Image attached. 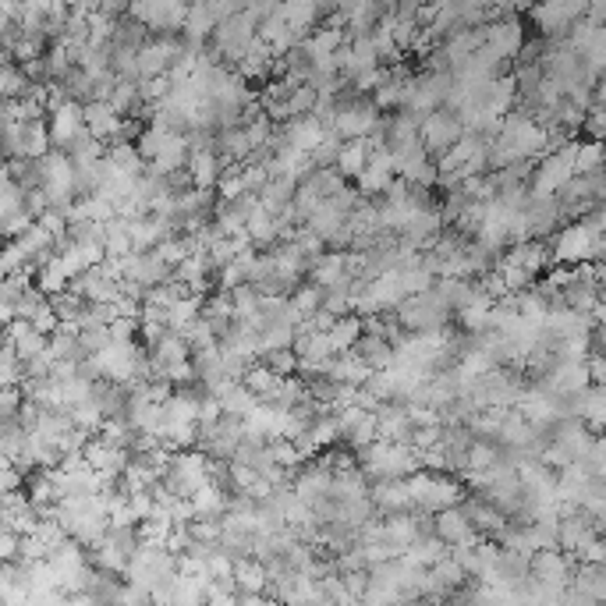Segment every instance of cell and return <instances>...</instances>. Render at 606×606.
Masks as SVG:
<instances>
[{"mask_svg": "<svg viewBox=\"0 0 606 606\" xmlns=\"http://www.w3.org/2000/svg\"><path fill=\"white\" fill-rule=\"evenodd\" d=\"M436 539H443L447 546H475V543H486L479 539V532L472 529V521L465 518V511L451 507V511H440L436 514Z\"/></svg>", "mask_w": 606, "mask_h": 606, "instance_id": "19", "label": "cell"}, {"mask_svg": "<svg viewBox=\"0 0 606 606\" xmlns=\"http://www.w3.org/2000/svg\"><path fill=\"white\" fill-rule=\"evenodd\" d=\"M25 199H29V192H25L18 181H8V185H4V220L25 213Z\"/></svg>", "mask_w": 606, "mask_h": 606, "instance_id": "43", "label": "cell"}, {"mask_svg": "<svg viewBox=\"0 0 606 606\" xmlns=\"http://www.w3.org/2000/svg\"><path fill=\"white\" fill-rule=\"evenodd\" d=\"M280 132H284V142H288V146H295L298 153H305V156H316V149L323 146V139H327V128L319 125L316 117H295V121H288Z\"/></svg>", "mask_w": 606, "mask_h": 606, "instance_id": "22", "label": "cell"}, {"mask_svg": "<svg viewBox=\"0 0 606 606\" xmlns=\"http://www.w3.org/2000/svg\"><path fill=\"white\" fill-rule=\"evenodd\" d=\"M309 284H316L323 295H327V291H337V288H348V284H355V280H351V273H348V252H327V256L312 266Z\"/></svg>", "mask_w": 606, "mask_h": 606, "instance_id": "18", "label": "cell"}, {"mask_svg": "<svg viewBox=\"0 0 606 606\" xmlns=\"http://www.w3.org/2000/svg\"><path fill=\"white\" fill-rule=\"evenodd\" d=\"M596 103L599 107H606V75L599 78V86H596Z\"/></svg>", "mask_w": 606, "mask_h": 606, "instance_id": "44", "label": "cell"}, {"mask_svg": "<svg viewBox=\"0 0 606 606\" xmlns=\"http://www.w3.org/2000/svg\"><path fill=\"white\" fill-rule=\"evenodd\" d=\"M585 15H589L585 4H543V8H532V18L550 39H568L575 32V25L585 22Z\"/></svg>", "mask_w": 606, "mask_h": 606, "instance_id": "13", "label": "cell"}, {"mask_svg": "<svg viewBox=\"0 0 606 606\" xmlns=\"http://www.w3.org/2000/svg\"><path fill=\"white\" fill-rule=\"evenodd\" d=\"M82 103H64L61 110H54V114L47 117V125H50V139H54V149H61V153H68L71 146H75L82 135L86 132V114H82Z\"/></svg>", "mask_w": 606, "mask_h": 606, "instance_id": "14", "label": "cell"}, {"mask_svg": "<svg viewBox=\"0 0 606 606\" xmlns=\"http://www.w3.org/2000/svg\"><path fill=\"white\" fill-rule=\"evenodd\" d=\"M110 107L117 110V114H142V93H139V82H117L114 96H110Z\"/></svg>", "mask_w": 606, "mask_h": 606, "instance_id": "37", "label": "cell"}, {"mask_svg": "<svg viewBox=\"0 0 606 606\" xmlns=\"http://www.w3.org/2000/svg\"><path fill=\"white\" fill-rule=\"evenodd\" d=\"M245 387H249L252 394H256L259 401H263L266 394H273V390L280 387V376H273L270 369L263 366V362H256V366L249 369V376H245Z\"/></svg>", "mask_w": 606, "mask_h": 606, "instance_id": "41", "label": "cell"}, {"mask_svg": "<svg viewBox=\"0 0 606 606\" xmlns=\"http://www.w3.org/2000/svg\"><path fill=\"white\" fill-rule=\"evenodd\" d=\"M4 341H8L11 348L18 351V358H22V362H29V358H36V355H43V351L50 348V337H43L36 327H32V323H25V319L11 323V327H8V337H4Z\"/></svg>", "mask_w": 606, "mask_h": 606, "instance_id": "27", "label": "cell"}, {"mask_svg": "<svg viewBox=\"0 0 606 606\" xmlns=\"http://www.w3.org/2000/svg\"><path fill=\"white\" fill-rule=\"evenodd\" d=\"M234 585H238V596H266L270 592V571L256 557L234 560Z\"/></svg>", "mask_w": 606, "mask_h": 606, "instance_id": "25", "label": "cell"}, {"mask_svg": "<svg viewBox=\"0 0 606 606\" xmlns=\"http://www.w3.org/2000/svg\"><path fill=\"white\" fill-rule=\"evenodd\" d=\"M486 50H490L500 64L518 61L521 57V50H525V29H521V22L514 18L511 8H507L504 18L486 25Z\"/></svg>", "mask_w": 606, "mask_h": 606, "instance_id": "11", "label": "cell"}, {"mask_svg": "<svg viewBox=\"0 0 606 606\" xmlns=\"http://www.w3.org/2000/svg\"><path fill=\"white\" fill-rule=\"evenodd\" d=\"M263 366L270 369L273 376H280V380H291V376H298V355H295V348H288V351H270V355H263Z\"/></svg>", "mask_w": 606, "mask_h": 606, "instance_id": "38", "label": "cell"}, {"mask_svg": "<svg viewBox=\"0 0 606 606\" xmlns=\"http://www.w3.org/2000/svg\"><path fill=\"white\" fill-rule=\"evenodd\" d=\"M451 557V546L443 543V539H436V536H429V539H419V543H412L408 550H404V564H412V568H436L440 560H447Z\"/></svg>", "mask_w": 606, "mask_h": 606, "instance_id": "31", "label": "cell"}, {"mask_svg": "<svg viewBox=\"0 0 606 606\" xmlns=\"http://www.w3.org/2000/svg\"><path fill=\"white\" fill-rule=\"evenodd\" d=\"M107 160L117 167V171L132 174V178H142V174L149 171V164L142 160L139 146L135 142H121V146H107Z\"/></svg>", "mask_w": 606, "mask_h": 606, "instance_id": "35", "label": "cell"}, {"mask_svg": "<svg viewBox=\"0 0 606 606\" xmlns=\"http://www.w3.org/2000/svg\"><path fill=\"white\" fill-rule=\"evenodd\" d=\"M575 153H578V142H568V146H560V149H553V153L539 156L536 174H532V195L557 199V195L578 178V174H575Z\"/></svg>", "mask_w": 606, "mask_h": 606, "instance_id": "6", "label": "cell"}, {"mask_svg": "<svg viewBox=\"0 0 606 606\" xmlns=\"http://www.w3.org/2000/svg\"><path fill=\"white\" fill-rule=\"evenodd\" d=\"M71 295L86 298L89 305H117L121 302V284L103 266H96V270L71 280Z\"/></svg>", "mask_w": 606, "mask_h": 606, "instance_id": "15", "label": "cell"}, {"mask_svg": "<svg viewBox=\"0 0 606 606\" xmlns=\"http://www.w3.org/2000/svg\"><path fill=\"white\" fill-rule=\"evenodd\" d=\"M213 397L224 404V415H234V419H249L259 404H263L249 387H245V383H234V380L220 383V387L213 390Z\"/></svg>", "mask_w": 606, "mask_h": 606, "instance_id": "24", "label": "cell"}, {"mask_svg": "<svg viewBox=\"0 0 606 606\" xmlns=\"http://www.w3.org/2000/svg\"><path fill=\"white\" fill-rule=\"evenodd\" d=\"M277 68V57H273V50L266 47L263 39L256 36V43L249 47V54H245V61L238 64V75L245 78V82H259V78H266L270 71Z\"/></svg>", "mask_w": 606, "mask_h": 606, "instance_id": "32", "label": "cell"}, {"mask_svg": "<svg viewBox=\"0 0 606 606\" xmlns=\"http://www.w3.org/2000/svg\"><path fill=\"white\" fill-rule=\"evenodd\" d=\"M358 468L369 475V482H397V479H412L415 472H422L419 451L408 447V443H387L376 440L373 447L358 451Z\"/></svg>", "mask_w": 606, "mask_h": 606, "instance_id": "1", "label": "cell"}, {"mask_svg": "<svg viewBox=\"0 0 606 606\" xmlns=\"http://www.w3.org/2000/svg\"><path fill=\"white\" fill-rule=\"evenodd\" d=\"M553 263V249L546 245V241H521V245H511V249L504 252V263L500 266H518V270H525L529 277H536V273H543L546 266Z\"/></svg>", "mask_w": 606, "mask_h": 606, "instance_id": "20", "label": "cell"}, {"mask_svg": "<svg viewBox=\"0 0 606 606\" xmlns=\"http://www.w3.org/2000/svg\"><path fill=\"white\" fill-rule=\"evenodd\" d=\"M295 195H298V181L291 178H270V185L259 192V206H263L270 217H280L295 206Z\"/></svg>", "mask_w": 606, "mask_h": 606, "instance_id": "29", "label": "cell"}, {"mask_svg": "<svg viewBox=\"0 0 606 606\" xmlns=\"http://www.w3.org/2000/svg\"><path fill=\"white\" fill-rule=\"evenodd\" d=\"M316 103H319V93H316V89H312V86H298V89H295V96H291V100H288L291 117H312Z\"/></svg>", "mask_w": 606, "mask_h": 606, "instance_id": "42", "label": "cell"}, {"mask_svg": "<svg viewBox=\"0 0 606 606\" xmlns=\"http://www.w3.org/2000/svg\"><path fill=\"white\" fill-rule=\"evenodd\" d=\"M78 341H82V348H86V355H89V358L103 355V351H107L110 344H114V334H110V323H96V327L82 330V334H78Z\"/></svg>", "mask_w": 606, "mask_h": 606, "instance_id": "39", "label": "cell"}, {"mask_svg": "<svg viewBox=\"0 0 606 606\" xmlns=\"http://www.w3.org/2000/svg\"><path fill=\"white\" fill-rule=\"evenodd\" d=\"M36 288L43 291L47 298H57L64 295V291H71V273L68 266L61 263V256H47V259H39V273H36Z\"/></svg>", "mask_w": 606, "mask_h": 606, "instance_id": "28", "label": "cell"}, {"mask_svg": "<svg viewBox=\"0 0 606 606\" xmlns=\"http://www.w3.org/2000/svg\"><path fill=\"white\" fill-rule=\"evenodd\" d=\"M174 606H181V603H174Z\"/></svg>", "mask_w": 606, "mask_h": 606, "instance_id": "45", "label": "cell"}, {"mask_svg": "<svg viewBox=\"0 0 606 606\" xmlns=\"http://www.w3.org/2000/svg\"><path fill=\"white\" fill-rule=\"evenodd\" d=\"M369 500H373V507H376V514H380V518H394V514H415V500H412V490H408V479L373 482Z\"/></svg>", "mask_w": 606, "mask_h": 606, "instance_id": "16", "label": "cell"}, {"mask_svg": "<svg viewBox=\"0 0 606 606\" xmlns=\"http://www.w3.org/2000/svg\"><path fill=\"white\" fill-rule=\"evenodd\" d=\"M408 490H412V500H415V514H433V518L465 500V490H461V482L454 479V475L426 472V468L408 479Z\"/></svg>", "mask_w": 606, "mask_h": 606, "instance_id": "2", "label": "cell"}, {"mask_svg": "<svg viewBox=\"0 0 606 606\" xmlns=\"http://www.w3.org/2000/svg\"><path fill=\"white\" fill-rule=\"evenodd\" d=\"M575 571H578V557L564 550H543L532 557V582L546 585V589H557V592H568L571 582H575Z\"/></svg>", "mask_w": 606, "mask_h": 606, "instance_id": "10", "label": "cell"}, {"mask_svg": "<svg viewBox=\"0 0 606 606\" xmlns=\"http://www.w3.org/2000/svg\"><path fill=\"white\" fill-rule=\"evenodd\" d=\"M39 188L47 192L50 206L61 213H68L75 206V164H71V156L54 149L50 156L39 160Z\"/></svg>", "mask_w": 606, "mask_h": 606, "instance_id": "7", "label": "cell"}, {"mask_svg": "<svg viewBox=\"0 0 606 606\" xmlns=\"http://www.w3.org/2000/svg\"><path fill=\"white\" fill-rule=\"evenodd\" d=\"M362 334H366V323H362V316H344L334 323V330H330V348H334V358L341 355H351V351L358 348V341H362Z\"/></svg>", "mask_w": 606, "mask_h": 606, "instance_id": "33", "label": "cell"}, {"mask_svg": "<svg viewBox=\"0 0 606 606\" xmlns=\"http://www.w3.org/2000/svg\"><path fill=\"white\" fill-rule=\"evenodd\" d=\"M213 482V458L202 451H181L174 454L171 468L164 475V486L174 493L178 500H192L202 486Z\"/></svg>", "mask_w": 606, "mask_h": 606, "instance_id": "5", "label": "cell"}, {"mask_svg": "<svg viewBox=\"0 0 606 606\" xmlns=\"http://www.w3.org/2000/svg\"><path fill=\"white\" fill-rule=\"evenodd\" d=\"M291 490H295L298 500H305L309 507H316L319 500H327L330 490H334V468L323 465V461H309L305 468H298L295 479H291Z\"/></svg>", "mask_w": 606, "mask_h": 606, "instance_id": "12", "label": "cell"}, {"mask_svg": "<svg viewBox=\"0 0 606 606\" xmlns=\"http://www.w3.org/2000/svg\"><path fill=\"white\" fill-rule=\"evenodd\" d=\"M224 171L227 164L220 160L217 149H199V153H192V160H188V174H192L195 188H202V192H217Z\"/></svg>", "mask_w": 606, "mask_h": 606, "instance_id": "23", "label": "cell"}, {"mask_svg": "<svg viewBox=\"0 0 606 606\" xmlns=\"http://www.w3.org/2000/svg\"><path fill=\"white\" fill-rule=\"evenodd\" d=\"M128 15L146 25L153 36H181L188 22V4H178V0H142V4H128Z\"/></svg>", "mask_w": 606, "mask_h": 606, "instance_id": "8", "label": "cell"}, {"mask_svg": "<svg viewBox=\"0 0 606 606\" xmlns=\"http://www.w3.org/2000/svg\"><path fill=\"white\" fill-rule=\"evenodd\" d=\"M383 125V110L376 107L369 96H358L355 89L341 96V110H337L334 132L341 135L344 142H362L373 139Z\"/></svg>", "mask_w": 606, "mask_h": 606, "instance_id": "4", "label": "cell"}, {"mask_svg": "<svg viewBox=\"0 0 606 606\" xmlns=\"http://www.w3.org/2000/svg\"><path fill=\"white\" fill-rule=\"evenodd\" d=\"M606 171V142H578L575 174L578 178H599Z\"/></svg>", "mask_w": 606, "mask_h": 606, "instance_id": "34", "label": "cell"}, {"mask_svg": "<svg viewBox=\"0 0 606 606\" xmlns=\"http://www.w3.org/2000/svg\"><path fill=\"white\" fill-rule=\"evenodd\" d=\"M93 401L100 404L103 419H128V404H132V387L125 383L100 380L93 390Z\"/></svg>", "mask_w": 606, "mask_h": 606, "instance_id": "26", "label": "cell"}, {"mask_svg": "<svg viewBox=\"0 0 606 606\" xmlns=\"http://www.w3.org/2000/svg\"><path fill=\"white\" fill-rule=\"evenodd\" d=\"M419 135H422L426 153L433 156V160H440V156H447L461 139H465V125H461V117L451 114V110H436V114H429L426 121H422Z\"/></svg>", "mask_w": 606, "mask_h": 606, "instance_id": "9", "label": "cell"}, {"mask_svg": "<svg viewBox=\"0 0 606 606\" xmlns=\"http://www.w3.org/2000/svg\"><path fill=\"white\" fill-rule=\"evenodd\" d=\"M373 142L362 139V142H344L341 149V160H337V174H341L344 181H358L362 174H366L369 160H373Z\"/></svg>", "mask_w": 606, "mask_h": 606, "instance_id": "30", "label": "cell"}, {"mask_svg": "<svg viewBox=\"0 0 606 606\" xmlns=\"http://www.w3.org/2000/svg\"><path fill=\"white\" fill-rule=\"evenodd\" d=\"M323 298H327V295H323L316 284H302V288L291 291V305H295V309L302 312L305 319L316 316V312L323 309Z\"/></svg>", "mask_w": 606, "mask_h": 606, "instance_id": "40", "label": "cell"}, {"mask_svg": "<svg viewBox=\"0 0 606 606\" xmlns=\"http://www.w3.org/2000/svg\"><path fill=\"white\" fill-rule=\"evenodd\" d=\"M29 89L32 82L22 71V64L0 61V93H4V100H22V96H29Z\"/></svg>", "mask_w": 606, "mask_h": 606, "instance_id": "36", "label": "cell"}, {"mask_svg": "<svg viewBox=\"0 0 606 606\" xmlns=\"http://www.w3.org/2000/svg\"><path fill=\"white\" fill-rule=\"evenodd\" d=\"M376 422H380V440L387 443H408L415 440V422L408 415V404H380L376 408Z\"/></svg>", "mask_w": 606, "mask_h": 606, "instance_id": "17", "label": "cell"}, {"mask_svg": "<svg viewBox=\"0 0 606 606\" xmlns=\"http://www.w3.org/2000/svg\"><path fill=\"white\" fill-rule=\"evenodd\" d=\"M394 319L408 334H433V330H451V305L443 302L440 291L404 298L394 309Z\"/></svg>", "mask_w": 606, "mask_h": 606, "instance_id": "3", "label": "cell"}, {"mask_svg": "<svg viewBox=\"0 0 606 606\" xmlns=\"http://www.w3.org/2000/svg\"><path fill=\"white\" fill-rule=\"evenodd\" d=\"M82 114H86V132L93 135V139H100V142H117V135H121V128H125V117L117 114L107 100L86 103V110H82Z\"/></svg>", "mask_w": 606, "mask_h": 606, "instance_id": "21", "label": "cell"}]
</instances>
